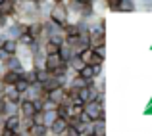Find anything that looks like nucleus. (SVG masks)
<instances>
[{
  "mask_svg": "<svg viewBox=\"0 0 152 136\" xmlns=\"http://www.w3.org/2000/svg\"><path fill=\"white\" fill-rule=\"evenodd\" d=\"M98 119H106V111H104V102L100 100H91V102L83 103V113L79 117V121L93 123Z\"/></svg>",
  "mask_w": 152,
  "mask_h": 136,
  "instance_id": "obj_1",
  "label": "nucleus"
},
{
  "mask_svg": "<svg viewBox=\"0 0 152 136\" xmlns=\"http://www.w3.org/2000/svg\"><path fill=\"white\" fill-rule=\"evenodd\" d=\"M46 19H50V21L58 23V25H62V27L66 25L67 19H69V10H67V6H66V0H64V2H52Z\"/></svg>",
  "mask_w": 152,
  "mask_h": 136,
  "instance_id": "obj_2",
  "label": "nucleus"
},
{
  "mask_svg": "<svg viewBox=\"0 0 152 136\" xmlns=\"http://www.w3.org/2000/svg\"><path fill=\"white\" fill-rule=\"evenodd\" d=\"M98 44H106V29L100 27L98 23H93L89 27V46H98Z\"/></svg>",
  "mask_w": 152,
  "mask_h": 136,
  "instance_id": "obj_3",
  "label": "nucleus"
},
{
  "mask_svg": "<svg viewBox=\"0 0 152 136\" xmlns=\"http://www.w3.org/2000/svg\"><path fill=\"white\" fill-rule=\"evenodd\" d=\"M67 125H69V121H67L66 117H62V115H58V117H56V121L48 127V132H50L52 136H64V132H66V129H67Z\"/></svg>",
  "mask_w": 152,
  "mask_h": 136,
  "instance_id": "obj_4",
  "label": "nucleus"
},
{
  "mask_svg": "<svg viewBox=\"0 0 152 136\" xmlns=\"http://www.w3.org/2000/svg\"><path fill=\"white\" fill-rule=\"evenodd\" d=\"M37 111V107H35V102L29 98H21V102H19V107H18V113L21 115V117H31V115Z\"/></svg>",
  "mask_w": 152,
  "mask_h": 136,
  "instance_id": "obj_5",
  "label": "nucleus"
},
{
  "mask_svg": "<svg viewBox=\"0 0 152 136\" xmlns=\"http://www.w3.org/2000/svg\"><path fill=\"white\" fill-rule=\"evenodd\" d=\"M2 63H4V67H6V69L15 71V73H23V71H25V67H23V63H21V59H19L18 54L10 56V58H8L6 61H2Z\"/></svg>",
  "mask_w": 152,
  "mask_h": 136,
  "instance_id": "obj_6",
  "label": "nucleus"
},
{
  "mask_svg": "<svg viewBox=\"0 0 152 136\" xmlns=\"http://www.w3.org/2000/svg\"><path fill=\"white\" fill-rule=\"evenodd\" d=\"M2 92H4V98L10 100V102H15V103H19V102H21V98H23L21 92L15 90L14 82H12V85H4V90Z\"/></svg>",
  "mask_w": 152,
  "mask_h": 136,
  "instance_id": "obj_7",
  "label": "nucleus"
},
{
  "mask_svg": "<svg viewBox=\"0 0 152 136\" xmlns=\"http://www.w3.org/2000/svg\"><path fill=\"white\" fill-rule=\"evenodd\" d=\"M77 75L81 79H85V81H91V79H94L96 75H94V67L91 65V63H85V65L81 67V69L77 71Z\"/></svg>",
  "mask_w": 152,
  "mask_h": 136,
  "instance_id": "obj_8",
  "label": "nucleus"
},
{
  "mask_svg": "<svg viewBox=\"0 0 152 136\" xmlns=\"http://www.w3.org/2000/svg\"><path fill=\"white\" fill-rule=\"evenodd\" d=\"M18 46H19V42L18 41H14V38H6V41L2 42V50L4 52H8L10 56H14V54H18Z\"/></svg>",
  "mask_w": 152,
  "mask_h": 136,
  "instance_id": "obj_9",
  "label": "nucleus"
},
{
  "mask_svg": "<svg viewBox=\"0 0 152 136\" xmlns=\"http://www.w3.org/2000/svg\"><path fill=\"white\" fill-rule=\"evenodd\" d=\"M83 65H85V61H83V59L79 58L77 54H73V56L69 58V61H67V67H69V71H71V73H77V71L81 69Z\"/></svg>",
  "mask_w": 152,
  "mask_h": 136,
  "instance_id": "obj_10",
  "label": "nucleus"
},
{
  "mask_svg": "<svg viewBox=\"0 0 152 136\" xmlns=\"http://www.w3.org/2000/svg\"><path fill=\"white\" fill-rule=\"evenodd\" d=\"M58 117V109H42V125L50 127Z\"/></svg>",
  "mask_w": 152,
  "mask_h": 136,
  "instance_id": "obj_11",
  "label": "nucleus"
},
{
  "mask_svg": "<svg viewBox=\"0 0 152 136\" xmlns=\"http://www.w3.org/2000/svg\"><path fill=\"white\" fill-rule=\"evenodd\" d=\"M21 73H15V71H10V69H4V73L0 75V81L4 82V85H12V82L18 81V77Z\"/></svg>",
  "mask_w": 152,
  "mask_h": 136,
  "instance_id": "obj_12",
  "label": "nucleus"
},
{
  "mask_svg": "<svg viewBox=\"0 0 152 136\" xmlns=\"http://www.w3.org/2000/svg\"><path fill=\"white\" fill-rule=\"evenodd\" d=\"M137 10V4L135 0H119L118 4V12H125V14H131V12Z\"/></svg>",
  "mask_w": 152,
  "mask_h": 136,
  "instance_id": "obj_13",
  "label": "nucleus"
},
{
  "mask_svg": "<svg viewBox=\"0 0 152 136\" xmlns=\"http://www.w3.org/2000/svg\"><path fill=\"white\" fill-rule=\"evenodd\" d=\"M106 134V119L93 121V136H104Z\"/></svg>",
  "mask_w": 152,
  "mask_h": 136,
  "instance_id": "obj_14",
  "label": "nucleus"
},
{
  "mask_svg": "<svg viewBox=\"0 0 152 136\" xmlns=\"http://www.w3.org/2000/svg\"><path fill=\"white\" fill-rule=\"evenodd\" d=\"M58 54H60V58H62L64 61L67 63V61H69V58L75 54V50H73L69 44H66V42H64V44H60V52H58Z\"/></svg>",
  "mask_w": 152,
  "mask_h": 136,
  "instance_id": "obj_15",
  "label": "nucleus"
},
{
  "mask_svg": "<svg viewBox=\"0 0 152 136\" xmlns=\"http://www.w3.org/2000/svg\"><path fill=\"white\" fill-rule=\"evenodd\" d=\"M46 134H50L46 125H31L29 136H46Z\"/></svg>",
  "mask_w": 152,
  "mask_h": 136,
  "instance_id": "obj_16",
  "label": "nucleus"
},
{
  "mask_svg": "<svg viewBox=\"0 0 152 136\" xmlns=\"http://www.w3.org/2000/svg\"><path fill=\"white\" fill-rule=\"evenodd\" d=\"M29 85H31V82H29V81H27V79H25V77H23V73H21V75H19V77H18V81H15V82H14V86H15V90H18V92H21V94H25V92H27V88H29Z\"/></svg>",
  "mask_w": 152,
  "mask_h": 136,
  "instance_id": "obj_17",
  "label": "nucleus"
},
{
  "mask_svg": "<svg viewBox=\"0 0 152 136\" xmlns=\"http://www.w3.org/2000/svg\"><path fill=\"white\" fill-rule=\"evenodd\" d=\"M118 4H119V0H104V6L110 12H118Z\"/></svg>",
  "mask_w": 152,
  "mask_h": 136,
  "instance_id": "obj_18",
  "label": "nucleus"
},
{
  "mask_svg": "<svg viewBox=\"0 0 152 136\" xmlns=\"http://www.w3.org/2000/svg\"><path fill=\"white\" fill-rule=\"evenodd\" d=\"M93 50H94V54H98L100 58L106 59V44H98V46H94Z\"/></svg>",
  "mask_w": 152,
  "mask_h": 136,
  "instance_id": "obj_19",
  "label": "nucleus"
},
{
  "mask_svg": "<svg viewBox=\"0 0 152 136\" xmlns=\"http://www.w3.org/2000/svg\"><path fill=\"white\" fill-rule=\"evenodd\" d=\"M102 65H104V63H94V75H96V77H100V75H102Z\"/></svg>",
  "mask_w": 152,
  "mask_h": 136,
  "instance_id": "obj_20",
  "label": "nucleus"
},
{
  "mask_svg": "<svg viewBox=\"0 0 152 136\" xmlns=\"http://www.w3.org/2000/svg\"><path fill=\"white\" fill-rule=\"evenodd\" d=\"M8 58H10V54H8V52H4L2 48H0V61H6Z\"/></svg>",
  "mask_w": 152,
  "mask_h": 136,
  "instance_id": "obj_21",
  "label": "nucleus"
},
{
  "mask_svg": "<svg viewBox=\"0 0 152 136\" xmlns=\"http://www.w3.org/2000/svg\"><path fill=\"white\" fill-rule=\"evenodd\" d=\"M142 6H145V10H152V0H141Z\"/></svg>",
  "mask_w": 152,
  "mask_h": 136,
  "instance_id": "obj_22",
  "label": "nucleus"
},
{
  "mask_svg": "<svg viewBox=\"0 0 152 136\" xmlns=\"http://www.w3.org/2000/svg\"><path fill=\"white\" fill-rule=\"evenodd\" d=\"M4 41H6V35H4V31H2V33H0V46H2Z\"/></svg>",
  "mask_w": 152,
  "mask_h": 136,
  "instance_id": "obj_23",
  "label": "nucleus"
},
{
  "mask_svg": "<svg viewBox=\"0 0 152 136\" xmlns=\"http://www.w3.org/2000/svg\"><path fill=\"white\" fill-rule=\"evenodd\" d=\"M77 2H79V4H93L94 0H77Z\"/></svg>",
  "mask_w": 152,
  "mask_h": 136,
  "instance_id": "obj_24",
  "label": "nucleus"
},
{
  "mask_svg": "<svg viewBox=\"0 0 152 136\" xmlns=\"http://www.w3.org/2000/svg\"><path fill=\"white\" fill-rule=\"evenodd\" d=\"M52 2H64V0H52Z\"/></svg>",
  "mask_w": 152,
  "mask_h": 136,
  "instance_id": "obj_25",
  "label": "nucleus"
}]
</instances>
